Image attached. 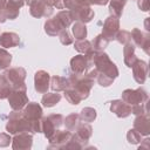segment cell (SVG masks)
Here are the masks:
<instances>
[{"instance_id": "cell-36", "label": "cell", "mask_w": 150, "mask_h": 150, "mask_svg": "<svg viewBox=\"0 0 150 150\" xmlns=\"http://www.w3.org/2000/svg\"><path fill=\"white\" fill-rule=\"evenodd\" d=\"M62 2L66 9H71L79 6H90L88 0H62Z\"/></svg>"}, {"instance_id": "cell-21", "label": "cell", "mask_w": 150, "mask_h": 150, "mask_svg": "<svg viewBox=\"0 0 150 150\" xmlns=\"http://www.w3.org/2000/svg\"><path fill=\"white\" fill-rule=\"evenodd\" d=\"M25 5V0H8L5 9L2 11L6 19L15 20L19 16L20 8Z\"/></svg>"}, {"instance_id": "cell-16", "label": "cell", "mask_w": 150, "mask_h": 150, "mask_svg": "<svg viewBox=\"0 0 150 150\" xmlns=\"http://www.w3.org/2000/svg\"><path fill=\"white\" fill-rule=\"evenodd\" d=\"M132 69V77L138 84H143L148 77V63L143 60L137 59L136 62L131 67Z\"/></svg>"}, {"instance_id": "cell-20", "label": "cell", "mask_w": 150, "mask_h": 150, "mask_svg": "<svg viewBox=\"0 0 150 150\" xmlns=\"http://www.w3.org/2000/svg\"><path fill=\"white\" fill-rule=\"evenodd\" d=\"M134 129L142 136H148L150 134V118L148 112L136 115V118L134 120Z\"/></svg>"}, {"instance_id": "cell-5", "label": "cell", "mask_w": 150, "mask_h": 150, "mask_svg": "<svg viewBox=\"0 0 150 150\" xmlns=\"http://www.w3.org/2000/svg\"><path fill=\"white\" fill-rule=\"evenodd\" d=\"M26 91H27L26 84L21 86V87L12 88V90L7 97L12 110H22L25 108V105L28 103V96H27Z\"/></svg>"}, {"instance_id": "cell-23", "label": "cell", "mask_w": 150, "mask_h": 150, "mask_svg": "<svg viewBox=\"0 0 150 150\" xmlns=\"http://www.w3.org/2000/svg\"><path fill=\"white\" fill-rule=\"evenodd\" d=\"M135 48H136L135 45L131 43V42L125 43L124 47H123V56H124L123 60H124V63H125V66L128 68H131L132 64L137 60V56L135 54Z\"/></svg>"}, {"instance_id": "cell-32", "label": "cell", "mask_w": 150, "mask_h": 150, "mask_svg": "<svg viewBox=\"0 0 150 150\" xmlns=\"http://www.w3.org/2000/svg\"><path fill=\"white\" fill-rule=\"evenodd\" d=\"M11 90H12V84L4 74H0V98L1 100L7 98Z\"/></svg>"}, {"instance_id": "cell-29", "label": "cell", "mask_w": 150, "mask_h": 150, "mask_svg": "<svg viewBox=\"0 0 150 150\" xmlns=\"http://www.w3.org/2000/svg\"><path fill=\"white\" fill-rule=\"evenodd\" d=\"M109 42H110V41H109L103 34H98V35H96V36L94 38V40L91 41L93 49H94L95 52H103V50L107 48V46H108Z\"/></svg>"}, {"instance_id": "cell-33", "label": "cell", "mask_w": 150, "mask_h": 150, "mask_svg": "<svg viewBox=\"0 0 150 150\" xmlns=\"http://www.w3.org/2000/svg\"><path fill=\"white\" fill-rule=\"evenodd\" d=\"M74 48H75V50H77L81 54H87L90 50H93V45H91V41H89L87 39L76 40L74 42Z\"/></svg>"}, {"instance_id": "cell-28", "label": "cell", "mask_w": 150, "mask_h": 150, "mask_svg": "<svg viewBox=\"0 0 150 150\" xmlns=\"http://www.w3.org/2000/svg\"><path fill=\"white\" fill-rule=\"evenodd\" d=\"M71 32L76 40H83L87 38V27H86V23L83 22L76 21L71 27Z\"/></svg>"}, {"instance_id": "cell-43", "label": "cell", "mask_w": 150, "mask_h": 150, "mask_svg": "<svg viewBox=\"0 0 150 150\" xmlns=\"http://www.w3.org/2000/svg\"><path fill=\"white\" fill-rule=\"evenodd\" d=\"M45 2H47L48 5H50L52 7H56L57 9H63V2L62 0H43Z\"/></svg>"}, {"instance_id": "cell-18", "label": "cell", "mask_w": 150, "mask_h": 150, "mask_svg": "<svg viewBox=\"0 0 150 150\" xmlns=\"http://www.w3.org/2000/svg\"><path fill=\"white\" fill-rule=\"evenodd\" d=\"M23 115L26 116V118L30 122H36L40 121L42 118V108L39 103L36 102H28L25 108L22 109Z\"/></svg>"}, {"instance_id": "cell-3", "label": "cell", "mask_w": 150, "mask_h": 150, "mask_svg": "<svg viewBox=\"0 0 150 150\" xmlns=\"http://www.w3.org/2000/svg\"><path fill=\"white\" fill-rule=\"evenodd\" d=\"M73 22L69 9L60 11L55 16L45 22V32L49 36H56L62 29H67Z\"/></svg>"}, {"instance_id": "cell-40", "label": "cell", "mask_w": 150, "mask_h": 150, "mask_svg": "<svg viewBox=\"0 0 150 150\" xmlns=\"http://www.w3.org/2000/svg\"><path fill=\"white\" fill-rule=\"evenodd\" d=\"M57 36H59L60 42H61L63 46H69V45L73 43V38H71L70 33H69L67 29H62V30L57 34Z\"/></svg>"}, {"instance_id": "cell-8", "label": "cell", "mask_w": 150, "mask_h": 150, "mask_svg": "<svg viewBox=\"0 0 150 150\" xmlns=\"http://www.w3.org/2000/svg\"><path fill=\"white\" fill-rule=\"evenodd\" d=\"M73 132L67 130H61L57 129L50 138H48V148L49 149H64L66 144L69 142L70 137H71Z\"/></svg>"}, {"instance_id": "cell-31", "label": "cell", "mask_w": 150, "mask_h": 150, "mask_svg": "<svg viewBox=\"0 0 150 150\" xmlns=\"http://www.w3.org/2000/svg\"><path fill=\"white\" fill-rule=\"evenodd\" d=\"M81 122L80 120V115L79 114H69L66 118H63V124L66 125V128L69 130V131H75L76 127L79 125V123Z\"/></svg>"}, {"instance_id": "cell-38", "label": "cell", "mask_w": 150, "mask_h": 150, "mask_svg": "<svg viewBox=\"0 0 150 150\" xmlns=\"http://www.w3.org/2000/svg\"><path fill=\"white\" fill-rule=\"evenodd\" d=\"M127 139L130 144H138L139 142H142V135L137 130L130 129L127 132Z\"/></svg>"}, {"instance_id": "cell-34", "label": "cell", "mask_w": 150, "mask_h": 150, "mask_svg": "<svg viewBox=\"0 0 150 150\" xmlns=\"http://www.w3.org/2000/svg\"><path fill=\"white\" fill-rule=\"evenodd\" d=\"M63 93H64V97H66V100H67L70 104L77 105V104L82 101L81 97L79 96V94H77L73 88H70V87H67V88L63 90Z\"/></svg>"}, {"instance_id": "cell-47", "label": "cell", "mask_w": 150, "mask_h": 150, "mask_svg": "<svg viewBox=\"0 0 150 150\" xmlns=\"http://www.w3.org/2000/svg\"><path fill=\"white\" fill-rule=\"evenodd\" d=\"M7 1H8V0H0V12L5 9V7H6V5H7Z\"/></svg>"}, {"instance_id": "cell-30", "label": "cell", "mask_w": 150, "mask_h": 150, "mask_svg": "<svg viewBox=\"0 0 150 150\" xmlns=\"http://www.w3.org/2000/svg\"><path fill=\"white\" fill-rule=\"evenodd\" d=\"M80 115V120L82 122H87V123H90V122H94L96 120V116H97V112L94 108L91 107H86L81 110V112L79 114Z\"/></svg>"}, {"instance_id": "cell-27", "label": "cell", "mask_w": 150, "mask_h": 150, "mask_svg": "<svg viewBox=\"0 0 150 150\" xmlns=\"http://www.w3.org/2000/svg\"><path fill=\"white\" fill-rule=\"evenodd\" d=\"M61 100V94L56 93H45L42 98H41V103L43 107L46 108H50L54 107L55 104H57Z\"/></svg>"}, {"instance_id": "cell-22", "label": "cell", "mask_w": 150, "mask_h": 150, "mask_svg": "<svg viewBox=\"0 0 150 150\" xmlns=\"http://www.w3.org/2000/svg\"><path fill=\"white\" fill-rule=\"evenodd\" d=\"M20 36L14 32H5L0 34V46L4 48L16 47L20 45Z\"/></svg>"}, {"instance_id": "cell-13", "label": "cell", "mask_w": 150, "mask_h": 150, "mask_svg": "<svg viewBox=\"0 0 150 150\" xmlns=\"http://www.w3.org/2000/svg\"><path fill=\"white\" fill-rule=\"evenodd\" d=\"M118 30H120V19L114 15H109L104 20L101 34H103L109 41H112L115 40V36Z\"/></svg>"}, {"instance_id": "cell-25", "label": "cell", "mask_w": 150, "mask_h": 150, "mask_svg": "<svg viewBox=\"0 0 150 150\" xmlns=\"http://www.w3.org/2000/svg\"><path fill=\"white\" fill-rule=\"evenodd\" d=\"M49 87L54 91H57V93L63 91L68 87V80H67V77H62L59 75L50 76V86Z\"/></svg>"}, {"instance_id": "cell-9", "label": "cell", "mask_w": 150, "mask_h": 150, "mask_svg": "<svg viewBox=\"0 0 150 150\" xmlns=\"http://www.w3.org/2000/svg\"><path fill=\"white\" fill-rule=\"evenodd\" d=\"M29 13L34 18H49L53 14L54 7L45 2L43 0H34L29 5Z\"/></svg>"}, {"instance_id": "cell-12", "label": "cell", "mask_w": 150, "mask_h": 150, "mask_svg": "<svg viewBox=\"0 0 150 150\" xmlns=\"http://www.w3.org/2000/svg\"><path fill=\"white\" fill-rule=\"evenodd\" d=\"M33 145V134L30 132H19L12 138V148L14 150H29Z\"/></svg>"}, {"instance_id": "cell-35", "label": "cell", "mask_w": 150, "mask_h": 150, "mask_svg": "<svg viewBox=\"0 0 150 150\" xmlns=\"http://www.w3.org/2000/svg\"><path fill=\"white\" fill-rule=\"evenodd\" d=\"M12 62V54L5 48H0V69H7Z\"/></svg>"}, {"instance_id": "cell-26", "label": "cell", "mask_w": 150, "mask_h": 150, "mask_svg": "<svg viewBox=\"0 0 150 150\" xmlns=\"http://www.w3.org/2000/svg\"><path fill=\"white\" fill-rule=\"evenodd\" d=\"M127 0H109V13L116 18H121Z\"/></svg>"}, {"instance_id": "cell-11", "label": "cell", "mask_w": 150, "mask_h": 150, "mask_svg": "<svg viewBox=\"0 0 150 150\" xmlns=\"http://www.w3.org/2000/svg\"><path fill=\"white\" fill-rule=\"evenodd\" d=\"M69 12H70L73 21H79L83 23L90 22L95 16V12L94 9H91L90 6H79V7L69 9Z\"/></svg>"}, {"instance_id": "cell-2", "label": "cell", "mask_w": 150, "mask_h": 150, "mask_svg": "<svg viewBox=\"0 0 150 150\" xmlns=\"http://www.w3.org/2000/svg\"><path fill=\"white\" fill-rule=\"evenodd\" d=\"M67 80H68V87L73 88L79 94V96L81 97L82 101L88 98L90 90L94 86V81H95L93 77H90L88 75V73H84V74L71 73L67 77Z\"/></svg>"}, {"instance_id": "cell-48", "label": "cell", "mask_w": 150, "mask_h": 150, "mask_svg": "<svg viewBox=\"0 0 150 150\" xmlns=\"http://www.w3.org/2000/svg\"><path fill=\"white\" fill-rule=\"evenodd\" d=\"M148 21H149V18H146V19H145V22H144V25H145V30H146V32H149V29H150L149 26H148Z\"/></svg>"}, {"instance_id": "cell-42", "label": "cell", "mask_w": 150, "mask_h": 150, "mask_svg": "<svg viewBox=\"0 0 150 150\" xmlns=\"http://www.w3.org/2000/svg\"><path fill=\"white\" fill-rule=\"evenodd\" d=\"M9 143H12L11 134L1 132L0 134V148H6V146L9 145Z\"/></svg>"}, {"instance_id": "cell-24", "label": "cell", "mask_w": 150, "mask_h": 150, "mask_svg": "<svg viewBox=\"0 0 150 150\" xmlns=\"http://www.w3.org/2000/svg\"><path fill=\"white\" fill-rule=\"evenodd\" d=\"M75 134H76L82 141H84V142L88 143L89 138H90L91 135H93V128H91V125H90L89 123H87V122H80L79 125H77L76 129H75Z\"/></svg>"}, {"instance_id": "cell-7", "label": "cell", "mask_w": 150, "mask_h": 150, "mask_svg": "<svg viewBox=\"0 0 150 150\" xmlns=\"http://www.w3.org/2000/svg\"><path fill=\"white\" fill-rule=\"evenodd\" d=\"M148 93L144 88L139 87L137 89H125L122 93V98L125 103L129 105H135V104H141L148 102Z\"/></svg>"}, {"instance_id": "cell-49", "label": "cell", "mask_w": 150, "mask_h": 150, "mask_svg": "<svg viewBox=\"0 0 150 150\" xmlns=\"http://www.w3.org/2000/svg\"><path fill=\"white\" fill-rule=\"evenodd\" d=\"M132 1H137V0H132Z\"/></svg>"}, {"instance_id": "cell-1", "label": "cell", "mask_w": 150, "mask_h": 150, "mask_svg": "<svg viewBox=\"0 0 150 150\" xmlns=\"http://www.w3.org/2000/svg\"><path fill=\"white\" fill-rule=\"evenodd\" d=\"M6 130L11 135L19 132H30L34 134L33 123L26 118L22 110H12L8 115V121L6 123Z\"/></svg>"}, {"instance_id": "cell-41", "label": "cell", "mask_w": 150, "mask_h": 150, "mask_svg": "<svg viewBox=\"0 0 150 150\" xmlns=\"http://www.w3.org/2000/svg\"><path fill=\"white\" fill-rule=\"evenodd\" d=\"M148 112V107H146V102L145 103H141V104H135L131 105V114L134 115H141Z\"/></svg>"}, {"instance_id": "cell-17", "label": "cell", "mask_w": 150, "mask_h": 150, "mask_svg": "<svg viewBox=\"0 0 150 150\" xmlns=\"http://www.w3.org/2000/svg\"><path fill=\"white\" fill-rule=\"evenodd\" d=\"M90 69L88 60L84 54H79L70 60V70L74 74H84Z\"/></svg>"}, {"instance_id": "cell-45", "label": "cell", "mask_w": 150, "mask_h": 150, "mask_svg": "<svg viewBox=\"0 0 150 150\" xmlns=\"http://www.w3.org/2000/svg\"><path fill=\"white\" fill-rule=\"evenodd\" d=\"M89 5H98V6H104L109 2V0H88Z\"/></svg>"}, {"instance_id": "cell-19", "label": "cell", "mask_w": 150, "mask_h": 150, "mask_svg": "<svg viewBox=\"0 0 150 150\" xmlns=\"http://www.w3.org/2000/svg\"><path fill=\"white\" fill-rule=\"evenodd\" d=\"M110 111L120 118H125L131 114V105L123 100H114L110 102Z\"/></svg>"}, {"instance_id": "cell-44", "label": "cell", "mask_w": 150, "mask_h": 150, "mask_svg": "<svg viewBox=\"0 0 150 150\" xmlns=\"http://www.w3.org/2000/svg\"><path fill=\"white\" fill-rule=\"evenodd\" d=\"M138 1V8L143 12H148L149 11V0H137Z\"/></svg>"}, {"instance_id": "cell-37", "label": "cell", "mask_w": 150, "mask_h": 150, "mask_svg": "<svg viewBox=\"0 0 150 150\" xmlns=\"http://www.w3.org/2000/svg\"><path fill=\"white\" fill-rule=\"evenodd\" d=\"M115 40L121 45H125L128 42H131V34H130V32L124 30V29L118 30L115 36Z\"/></svg>"}, {"instance_id": "cell-46", "label": "cell", "mask_w": 150, "mask_h": 150, "mask_svg": "<svg viewBox=\"0 0 150 150\" xmlns=\"http://www.w3.org/2000/svg\"><path fill=\"white\" fill-rule=\"evenodd\" d=\"M149 142H150V139H149V138H145V139H143V144H141L139 149H143V148H145V149H149Z\"/></svg>"}, {"instance_id": "cell-14", "label": "cell", "mask_w": 150, "mask_h": 150, "mask_svg": "<svg viewBox=\"0 0 150 150\" xmlns=\"http://www.w3.org/2000/svg\"><path fill=\"white\" fill-rule=\"evenodd\" d=\"M131 41L134 42L135 47H139L144 50L145 54H149V46H150V35L149 33H144L138 28H134L131 30Z\"/></svg>"}, {"instance_id": "cell-15", "label": "cell", "mask_w": 150, "mask_h": 150, "mask_svg": "<svg viewBox=\"0 0 150 150\" xmlns=\"http://www.w3.org/2000/svg\"><path fill=\"white\" fill-rule=\"evenodd\" d=\"M50 86V75L46 70H38L34 75V88L38 93H47Z\"/></svg>"}, {"instance_id": "cell-6", "label": "cell", "mask_w": 150, "mask_h": 150, "mask_svg": "<svg viewBox=\"0 0 150 150\" xmlns=\"http://www.w3.org/2000/svg\"><path fill=\"white\" fill-rule=\"evenodd\" d=\"M63 124V116L61 114H50L41 118V132H43L45 137L48 139L52 135L61 128Z\"/></svg>"}, {"instance_id": "cell-10", "label": "cell", "mask_w": 150, "mask_h": 150, "mask_svg": "<svg viewBox=\"0 0 150 150\" xmlns=\"http://www.w3.org/2000/svg\"><path fill=\"white\" fill-rule=\"evenodd\" d=\"M4 75L12 84V88L14 87H21L25 86V79H26V70L22 67H13L9 69H6L4 71Z\"/></svg>"}, {"instance_id": "cell-4", "label": "cell", "mask_w": 150, "mask_h": 150, "mask_svg": "<svg viewBox=\"0 0 150 150\" xmlns=\"http://www.w3.org/2000/svg\"><path fill=\"white\" fill-rule=\"evenodd\" d=\"M94 68L97 70V73L105 74L114 80L120 75L117 66L110 60L109 55L104 52H97L94 61Z\"/></svg>"}, {"instance_id": "cell-39", "label": "cell", "mask_w": 150, "mask_h": 150, "mask_svg": "<svg viewBox=\"0 0 150 150\" xmlns=\"http://www.w3.org/2000/svg\"><path fill=\"white\" fill-rule=\"evenodd\" d=\"M95 80H96L97 83H98L100 86H102V87H109V86H111L112 82H114V79H111L110 76H108V75H105V74H102V73H97Z\"/></svg>"}]
</instances>
